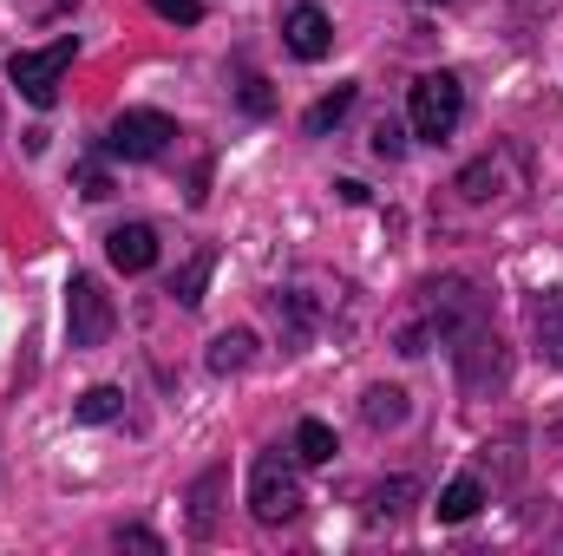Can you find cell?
<instances>
[{
  "instance_id": "1",
  "label": "cell",
  "mask_w": 563,
  "mask_h": 556,
  "mask_svg": "<svg viewBox=\"0 0 563 556\" xmlns=\"http://www.w3.org/2000/svg\"><path fill=\"white\" fill-rule=\"evenodd\" d=\"M73 59H79V40H73V33H59L53 46H33V53L20 46V53L7 59V79L20 86V99H26V105H40V112H46V105L59 99V79H66V66H73Z\"/></svg>"
},
{
  "instance_id": "2",
  "label": "cell",
  "mask_w": 563,
  "mask_h": 556,
  "mask_svg": "<svg viewBox=\"0 0 563 556\" xmlns=\"http://www.w3.org/2000/svg\"><path fill=\"white\" fill-rule=\"evenodd\" d=\"M459 112H465V86H459V73H420L413 79V99H407V125H413V138L439 144L459 132Z\"/></svg>"
},
{
  "instance_id": "3",
  "label": "cell",
  "mask_w": 563,
  "mask_h": 556,
  "mask_svg": "<svg viewBox=\"0 0 563 556\" xmlns=\"http://www.w3.org/2000/svg\"><path fill=\"white\" fill-rule=\"evenodd\" d=\"M445 347H452V367H459V387L465 393H492L505 380V347L492 334V314H478L459 334H445Z\"/></svg>"
},
{
  "instance_id": "4",
  "label": "cell",
  "mask_w": 563,
  "mask_h": 556,
  "mask_svg": "<svg viewBox=\"0 0 563 556\" xmlns=\"http://www.w3.org/2000/svg\"><path fill=\"white\" fill-rule=\"evenodd\" d=\"M250 511H256L263 524H288V518L301 511V478H295V465H288L282 452H263V458L250 465Z\"/></svg>"
},
{
  "instance_id": "5",
  "label": "cell",
  "mask_w": 563,
  "mask_h": 556,
  "mask_svg": "<svg viewBox=\"0 0 563 556\" xmlns=\"http://www.w3.org/2000/svg\"><path fill=\"white\" fill-rule=\"evenodd\" d=\"M177 138V125L164 119V112H151V105H132V112H119L112 119V132H106V157H125V164H151V157H164Z\"/></svg>"
},
{
  "instance_id": "6",
  "label": "cell",
  "mask_w": 563,
  "mask_h": 556,
  "mask_svg": "<svg viewBox=\"0 0 563 556\" xmlns=\"http://www.w3.org/2000/svg\"><path fill=\"white\" fill-rule=\"evenodd\" d=\"M66 327H73V347H106V341H112L119 308H112V294H106L92 276L66 281Z\"/></svg>"
},
{
  "instance_id": "7",
  "label": "cell",
  "mask_w": 563,
  "mask_h": 556,
  "mask_svg": "<svg viewBox=\"0 0 563 556\" xmlns=\"http://www.w3.org/2000/svg\"><path fill=\"white\" fill-rule=\"evenodd\" d=\"M282 40H288V53L295 59H328V46H334V20L321 13V7H288V20H282Z\"/></svg>"
},
{
  "instance_id": "8",
  "label": "cell",
  "mask_w": 563,
  "mask_h": 556,
  "mask_svg": "<svg viewBox=\"0 0 563 556\" xmlns=\"http://www.w3.org/2000/svg\"><path fill=\"white\" fill-rule=\"evenodd\" d=\"M106 256H112V269L144 276V269L157 263V230H151V223H119V230L106 236Z\"/></svg>"
},
{
  "instance_id": "9",
  "label": "cell",
  "mask_w": 563,
  "mask_h": 556,
  "mask_svg": "<svg viewBox=\"0 0 563 556\" xmlns=\"http://www.w3.org/2000/svg\"><path fill=\"white\" fill-rule=\"evenodd\" d=\"M531 334H538V354H544L551 367H563V288H551V294L531 301Z\"/></svg>"
},
{
  "instance_id": "10",
  "label": "cell",
  "mask_w": 563,
  "mask_h": 556,
  "mask_svg": "<svg viewBox=\"0 0 563 556\" xmlns=\"http://www.w3.org/2000/svg\"><path fill=\"white\" fill-rule=\"evenodd\" d=\"M250 360H256V334L250 327H230V334L210 341V374H243Z\"/></svg>"
},
{
  "instance_id": "11",
  "label": "cell",
  "mask_w": 563,
  "mask_h": 556,
  "mask_svg": "<svg viewBox=\"0 0 563 556\" xmlns=\"http://www.w3.org/2000/svg\"><path fill=\"white\" fill-rule=\"evenodd\" d=\"M478 504H485V485L478 478H452L432 511H439V524H465V518H478Z\"/></svg>"
},
{
  "instance_id": "12",
  "label": "cell",
  "mask_w": 563,
  "mask_h": 556,
  "mask_svg": "<svg viewBox=\"0 0 563 556\" xmlns=\"http://www.w3.org/2000/svg\"><path fill=\"white\" fill-rule=\"evenodd\" d=\"M361 419H367L374 432H394V425H407V393H400V387H367Z\"/></svg>"
},
{
  "instance_id": "13",
  "label": "cell",
  "mask_w": 563,
  "mask_h": 556,
  "mask_svg": "<svg viewBox=\"0 0 563 556\" xmlns=\"http://www.w3.org/2000/svg\"><path fill=\"white\" fill-rule=\"evenodd\" d=\"M347 112H354V86H334L328 99H314V105H308L301 132H308V138H321V132H334V125H341Z\"/></svg>"
},
{
  "instance_id": "14",
  "label": "cell",
  "mask_w": 563,
  "mask_h": 556,
  "mask_svg": "<svg viewBox=\"0 0 563 556\" xmlns=\"http://www.w3.org/2000/svg\"><path fill=\"white\" fill-rule=\"evenodd\" d=\"M223 478H230V471H203L197 491H190V531H197V537L217 531V491H223Z\"/></svg>"
},
{
  "instance_id": "15",
  "label": "cell",
  "mask_w": 563,
  "mask_h": 556,
  "mask_svg": "<svg viewBox=\"0 0 563 556\" xmlns=\"http://www.w3.org/2000/svg\"><path fill=\"white\" fill-rule=\"evenodd\" d=\"M125 413V393L119 387H86L79 400H73V419L79 425H106V419H119Z\"/></svg>"
},
{
  "instance_id": "16",
  "label": "cell",
  "mask_w": 563,
  "mask_h": 556,
  "mask_svg": "<svg viewBox=\"0 0 563 556\" xmlns=\"http://www.w3.org/2000/svg\"><path fill=\"white\" fill-rule=\"evenodd\" d=\"M334 452H341V445H334V432H328L321 419H301V425H295V458H301V465H328Z\"/></svg>"
},
{
  "instance_id": "17",
  "label": "cell",
  "mask_w": 563,
  "mask_h": 556,
  "mask_svg": "<svg viewBox=\"0 0 563 556\" xmlns=\"http://www.w3.org/2000/svg\"><path fill=\"white\" fill-rule=\"evenodd\" d=\"M203 281H210V249H203V256H197V263H190L184 276L170 281V294H177L184 308H197V301H203Z\"/></svg>"
},
{
  "instance_id": "18",
  "label": "cell",
  "mask_w": 563,
  "mask_h": 556,
  "mask_svg": "<svg viewBox=\"0 0 563 556\" xmlns=\"http://www.w3.org/2000/svg\"><path fill=\"white\" fill-rule=\"evenodd\" d=\"M400 151H407V125H394V119H380V125H374V157H387V164H394Z\"/></svg>"
},
{
  "instance_id": "19",
  "label": "cell",
  "mask_w": 563,
  "mask_h": 556,
  "mask_svg": "<svg viewBox=\"0 0 563 556\" xmlns=\"http://www.w3.org/2000/svg\"><path fill=\"white\" fill-rule=\"evenodd\" d=\"M151 13H157V20H177V26H197V20H203L197 0H151Z\"/></svg>"
},
{
  "instance_id": "20",
  "label": "cell",
  "mask_w": 563,
  "mask_h": 556,
  "mask_svg": "<svg viewBox=\"0 0 563 556\" xmlns=\"http://www.w3.org/2000/svg\"><path fill=\"white\" fill-rule=\"evenodd\" d=\"M79 190H86L92 203H106V197H112V177H106V164H86V170H79Z\"/></svg>"
},
{
  "instance_id": "21",
  "label": "cell",
  "mask_w": 563,
  "mask_h": 556,
  "mask_svg": "<svg viewBox=\"0 0 563 556\" xmlns=\"http://www.w3.org/2000/svg\"><path fill=\"white\" fill-rule=\"evenodd\" d=\"M407 498H413V478H394V485H380V491H374V504H380V511H400Z\"/></svg>"
},
{
  "instance_id": "22",
  "label": "cell",
  "mask_w": 563,
  "mask_h": 556,
  "mask_svg": "<svg viewBox=\"0 0 563 556\" xmlns=\"http://www.w3.org/2000/svg\"><path fill=\"white\" fill-rule=\"evenodd\" d=\"M243 105H250V112H269V92H263V79H256V73L243 79Z\"/></svg>"
},
{
  "instance_id": "23",
  "label": "cell",
  "mask_w": 563,
  "mask_h": 556,
  "mask_svg": "<svg viewBox=\"0 0 563 556\" xmlns=\"http://www.w3.org/2000/svg\"><path fill=\"white\" fill-rule=\"evenodd\" d=\"M334 190H341V203H367V184H354V177H341Z\"/></svg>"
},
{
  "instance_id": "24",
  "label": "cell",
  "mask_w": 563,
  "mask_h": 556,
  "mask_svg": "<svg viewBox=\"0 0 563 556\" xmlns=\"http://www.w3.org/2000/svg\"><path fill=\"white\" fill-rule=\"evenodd\" d=\"M119 544H139V551H164V544H157L151 531H119Z\"/></svg>"
}]
</instances>
